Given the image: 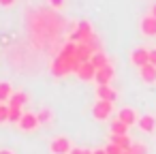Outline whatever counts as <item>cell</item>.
Returning <instances> with one entry per match:
<instances>
[{
	"instance_id": "cell-1",
	"label": "cell",
	"mask_w": 156,
	"mask_h": 154,
	"mask_svg": "<svg viewBox=\"0 0 156 154\" xmlns=\"http://www.w3.org/2000/svg\"><path fill=\"white\" fill-rule=\"evenodd\" d=\"M71 39L73 41H79V43H92V39H94V32H92V26H90V22L88 20H81L79 24H77V30L71 34Z\"/></svg>"
},
{
	"instance_id": "cell-2",
	"label": "cell",
	"mask_w": 156,
	"mask_h": 154,
	"mask_svg": "<svg viewBox=\"0 0 156 154\" xmlns=\"http://www.w3.org/2000/svg\"><path fill=\"white\" fill-rule=\"evenodd\" d=\"M71 150H73V143H71V137H66V135H58L49 141L51 154H71Z\"/></svg>"
},
{
	"instance_id": "cell-3",
	"label": "cell",
	"mask_w": 156,
	"mask_h": 154,
	"mask_svg": "<svg viewBox=\"0 0 156 154\" xmlns=\"http://www.w3.org/2000/svg\"><path fill=\"white\" fill-rule=\"evenodd\" d=\"M111 113H113V103L111 101H96L94 107H92V118L98 120V122L107 120Z\"/></svg>"
},
{
	"instance_id": "cell-4",
	"label": "cell",
	"mask_w": 156,
	"mask_h": 154,
	"mask_svg": "<svg viewBox=\"0 0 156 154\" xmlns=\"http://www.w3.org/2000/svg\"><path fill=\"white\" fill-rule=\"evenodd\" d=\"M20 131H24V133H32V131H37L39 126H41V122H39V116L37 113H32V111H24V116H22V120H20Z\"/></svg>"
},
{
	"instance_id": "cell-5",
	"label": "cell",
	"mask_w": 156,
	"mask_h": 154,
	"mask_svg": "<svg viewBox=\"0 0 156 154\" xmlns=\"http://www.w3.org/2000/svg\"><path fill=\"white\" fill-rule=\"evenodd\" d=\"M130 62H133L137 69H141L143 64L150 62V49H147V47H135V49L130 52Z\"/></svg>"
},
{
	"instance_id": "cell-6",
	"label": "cell",
	"mask_w": 156,
	"mask_h": 154,
	"mask_svg": "<svg viewBox=\"0 0 156 154\" xmlns=\"http://www.w3.org/2000/svg\"><path fill=\"white\" fill-rule=\"evenodd\" d=\"M139 118H141V116H139L133 107H122V109L118 111V120L124 122L126 126H135V124L139 122Z\"/></svg>"
},
{
	"instance_id": "cell-7",
	"label": "cell",
	"mask_w": 156,
	"mask_h": 154,
	"mask_svg": "<svg viewBox=\"0 0 156 154\" xmlns=\"http://www.w3.org/2000/svg\"><path fill=\"white\" fill-rule=\"evenodd\" d=\"M139 77H141V81H143V84L154 86V84H156V66H154L152 62L143 64V66L139 69Z\"/></svg>"
},
{
	"instance_id": "cell-8",
	"label": "cell",
	"mask_w": 156,
	"mask_h": 154,
	"mask_svg": "<svg viewBox=\"0 0 156 154\" xmlns=\"http://www.w3.org/2000/svg\"><path fill=\"white\" fill-rule=\"evenodd\" d=\"M75 75H77L79 79H83V81H92V79L96 77V66H94L92 62H81Z\"/></svg>"
},
{
	"instance_id": "cell-9",
	"label": "cell",
	"mask_w": 156,
	"mask_h": 154,
	"mask_svg": "<svg viewBox=\"0 0 156 154\" xmlns=\"http://www.w3.org/2000/svg\"><path fill=\"white\" fill-rule=\"evenodd\" d=\"M111 79H113V66L111 64L103 66V69H96V77H94L96 86H109Z\"/></svg>"
},
{
	"instance_id": "cell-10",
	"label": "cell",
	"mask_w": 156,
	"mask_h": 154,
	"mask_svg": "<svg viewBox=\"0 0 156 154\" xmlns=\"http://www.w3.org/2000/svg\"><path fill=\"white\" fill-rule=\"evenodd\" d=\"M139 30H141V34H143V37H156V20L147 13V15L141 20Z\"/></svg>"
},
{
	"instance_id": "cell-11",
	"label": "cell",
	"mask_w": 156,
	"mask_h": 154,
	"mask_svg": "<svg viewBox=\"0 0 156 154\" xmlns=\"http://www.w3.org/2000/svg\"><path fill=\"white\" fill-rule=\"evenodd\" d=\"M94 92H96V98H98V101H111V103H113V101L118 98V94H115V90H113L111 86H96Z\"/></svg>"
},
{
	"instance_id": "cell-12",
	"label": "cell",
	"mask_w": 156,
	"mask_h": 154,
	"mask_svg": "<svg viewBox=\"0 0 156 154\" xmlns=\"http://www.w3.org/2000/svg\"><path fill=\"white\" fill-rule=\"evenodd\" d=\"M137 126H139L143 133H154V131H156V118H154V116H150V113H145V116H141V118H139Z\"/></svg>"
},
{
	"instance_id": "cell-13",
	"label": "cell",
	"mask_w": 156,
	"mask_h": 154,
	"mask_svg": "<svg viewBox=\"0 0 156 154\" xmlns=\"http://www.w3.org/2000/svg\"><path fill=\"white\" fill-rule=\"evenodd\" d=\"M92 54H94V49H92L88 43H79V45H77V54H75V58H77L79 62H90Z\"/></svg>"
},
{
	"instance_id": "cell-14",
	"label": "cell",
	"mask_w": 156,
	"mask_h": 154,
	"mask_svg": "<svg viewBox=\"0 0 156 154\" xmlns=\"http://www.w3.org/2000/svg\"><path fill=\"white\" fill-rule=\"evenodd\" d=\"M90 62H92L96 69H103V66H109V64H111L105 52H94V54H92V58H90Z\"/></svg>"
},
{
	"instance_id": "cell-15",
	"label": "cell",
	"mask_w": 156,
	"mask_h": 154,
	"mask_svg": "<svg viewBox=\"0 0 156 154\" xmlns=\"http://www.w3.org/2000/svg\"><path fill=\"white\" fill-rule=\"evenodd\" d=\"M111 143L120 145L122 150H130L135 141H130V137H128V135H111Z\"/></svg>"
},
{
	"instance_id": "cell-16",
	"label": "cell",
	"mask_w": 156,
	"mask_h": 154,
	"mask_svg": "<svg viewBox=\"0 0 156 154\" xmlns=\"http://www.w3.org/2000/svg\"><path fill=\"white\" fill-rule=\"evenodd\" d=\"M13 96V86L9 81H0V103H7Z\"/></svg>"
},
{
	"instance_id": "cell-17",
	"label": "cell",
	"mask_w": 156,
	"mask_h": 154,
	"mask_svg": "<svg viewBox=\"0 0 156 154\" xmlns=\"http://www.w3.org/2000/svg\"><path fill=\"white\" fill-rule=\"evenodd\" d=\"M26 103H28V94H26V92H13V96H11V101H9L11 107H24Z\"/></svg>"
},
{
	"instance_id": "cell-18",
	"label": "cell",
	"mask_w": 156,
	"mask_h": 154,
	"mask_svg": "<svg viewBox=\"0 0 156 154\" xmlns=\"http://www.w3.org/2000/svg\"><path fill=\"white\" fill-rule=\"evenodd\" d=\"M111 135H126V131H128V126L124 124V122H120L118 118L115 120H111Z\"/></svg>"
},
{
	"instance_id": "cell-19",
	"label": "cell",
	"mask_w": 156,
	"mask_h": 154,
	"mask_svg": "<svg viewBox=\"0 0 156 154\" xmlns=\"http://www.w3.org/2000/svg\"><path fill=\"white\" fill-rule=\"evenodd\" d=\"M9 107H11V105H9ZM22 116H24L22 107H11V109H9V122H11V124H20Z\"/></svg>"
},
{
	"instance_id": "cell-20",
	"label": "cell",
	"mask_w": 156,
	"mask_h": 154,
	"mask_svg": "<svg viewBox=\"0 0 156 154\" xmlns=\"http://www.w3.org/2000/svg\"><path fill=\"white\" fill-rule=\"evenodd\" d=\"M37 116H39V122H41V124H49L51 118H54L51 109H41V111H37Z\"/></svg>"
},
{
	"instance_id": "cell-21",
	"label": "cell",
	"mask_w": 156,
	"mask_h": 154,
	"mask_svg": "<svg viewBox=\"0 0 156 154\" xmlns=\"http://www.w3.org/2000/svg\"><path fill=\"white\" fill-rule=\"evenodd\" d=\"M130 152H133V154H150V152H147V145H145L143 141H135L133 148H130Z\"/></svg>"
},
{
	"instance_id": "cell-22",
	"label": "cell",
	"mask_w": 156,
	"mask_h": 154,
	"mask_svg": "<svg viewBox=\"0 0 156 154\" xmlns=\"http://www.w3.org/2000/svg\"><path fill=\"white\" fill-rule=\"evenodd\" d=\"M9 105H5V103H0V124H5V122H9Z\"/></svg>"
},
{
	"instance_id": "cell-23",
	"label": "cell",
	"mask_w": 156,
	"mask_h": 154,
	"mask_svg": "<svg viewBox=\"0 0 156 154\" xmlns=\"http://www.w3.org/2000/svg\"><path fill=\"white\" fill-rule=\"evenodd\" d=\"M105 150H107V154H124V150H122L120 145H115V143H111V141H109V143L105 145Z\"/></svg>"
},
{
	"instance_id": "cell-24",
	"label": "cell",
	"mask_w": 156,
	"mask_h": 154,
	"mask_svg": "<svg viewBox=\"0 0 156 154\" xmlns=\"http://www.w3.org/2000/svg\"><path fill=\"white\" fill-rule=\"evenodd\" d=\"M49 5H51L54 9H62V7H64V0H49Z\"/></svg>"
},
{
	"instance_id": "cell-25",
	"label": "cell",
	"mask_w": 156,
	"mask_h": 154,
	"mask_svg": "<svg viewBox=\"0 0 156 154\" xmlns=\"http://www.w3.org/2000/svg\"><path fill=\"white\" fill-rule=\"evenodd\" d=\"M150 62L156 66V47H152V49H150Z\"/></svg>"
},
{
	"instance_id": "cell-26",
	"label": "cell",
	"mask_w": 156,
	"mask_h": 154,
	"mask_svg": "<svg viewBox=\"0 0 156 154\" xmlns=\"http://www.w3.org/2000/svg\"><path fill=\"white\" fill-rule=\"evenodd\" d=\"M15 0H0V7H13Z\"/></svg>"
},
{
	"instance_id": "cell-27",
	"label": "cell",
	"mask_w": 156,
	"mask_h": 154,
	"mask_svg": "<svg viewBox=\"0 0 156 154\" xmlns=\"http://www.w3.org/2000/svg\"><path fill=\"white\" fill-rule=\"evenodd\" d=\"M150 15H152V17H154V20H156V2H154V5H152V7H150Z\"/></svg>"
},
{
	"instance_id": "cell-28",
	"label": "cell",
	"mask_w": 156,
	"mask_h": 154,
	"mask_svg": "<svg viewBox=\"0 0 156 154\" xmlns=\"http://www.w3.org/2000/svg\"><path fill=\"white\" fill-rule=\"evenodd\" d=\"M94 154H107V150H105V148H96Z\"/></svg>"
},
{
	"instance_id": "cell-29",
	"label": "cell",
	"mask_w": 156,
	"mask_h": 154,
	"mask_svg": "<svg viewBox=\"0 0 156 154\" xmlns=\"http://www.w3.org/2000/svg\"><path fill=\"white\" fill-rule=\"evenodd\" d=\"M71 154H83V150H79V148H73V150H71Z\"/></svg>"
},
{
	"instance_id": "cell-30",
	"label": "cell",
	"mask_w": 156,
	"mask_h": 154,
	"mask_svg": "<svg viewBox=\"0 0 156 154\" xmlns=\"http://www.w3.org/2000/svg\"><path fill=\"white\" fill-rule=\"evenodd\" d=\"M0 154H15L13 150H0Z\"/></svg>"
},
{
	"instance_id": "cell-31",
	"label": "cell",
	"mask_w": 156,
	"mask_h": 154,
	"mask_svg": "<svg viewBox=\"0 0 156 154\" xmlns=\"http://www.w3.org/2000/svg\"><path fill=\"white\" fill-rule=\"evenodd\" d=\"M124 154H133V152H130V150H124Z\"/></svg>"
}]
</instances>
